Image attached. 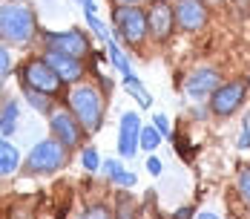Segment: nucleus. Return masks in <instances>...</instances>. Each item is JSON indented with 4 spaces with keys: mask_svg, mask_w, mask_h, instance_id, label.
Masks as SVG:
<instances>
[{
    "mask_svg": "<svg viewBox=\"0 0 250 219\" xmlns=\"http://www.w3.org/2000/svg\"><path fill=\"white\" fill-rule=\"evenodd\" d=\"M35 32V15L23 3H3L0 6V35L12 44H26Z\"/></svg>",
    "mask_w": 250,
    "mask_h": 219,
    "instance_id": "f257e3e1",
    "label": "nucleus"
},
{
    "mask_svg": "<svg viewBox=\"0 0 250 219\" xmlns=\"http://www.w3.org/2000/svg\"><path fill=\"white\" fill-rule=\"evenodd\" d=\"M69 107L75 113V119L81 122L83 130H95L101 124V116H104V98L95 87L89 84H81L69 93Z\"/></svg>",
    "mask_w": 250,
    "mask_h": 219,
    "instance_id": "f03ea898",
    "label": "nucleus"
},
{
    "mask_svg": "<svg viewBox=\"0 0 250 219\" xmlns=\"http://www.w3.org/2000/svg\"><path fill=\"white\" fill-rule=\"evenodd\" d=\"M112 18H115V26H118V32H121V38H124L126 44H141L144 38H147V15L138 9V6H118L115 12H112Z\"/></svg>",
    "mask_w": 250,
    "mask_h": 219,
    "instance_id": "7ed1b4c3",
    "label": "nucleus"
},
{
    "mask_svg": "<svg viewBox=\"0 0 250 219\" xmlns=\"http://www.w3.org/2000/svg\"><path fill=\"white\" fill-rule=\"evenodd\" d=\"M63 159H66V147L55 139V142L35 145V150L29 153L26 165H29V170H35V173H49V170H58L63 165Z\"/></svg>",
    "mask_w": 250,
    "mask_h": 219,
    "instance_id": "20e7f679",
    "label": "nucleus"
},
{
    "mask_svg": "<svg viewBox=\"0 0 250 219\" xmlns=\"http://www.w3.org/2000/svg\"><path fill=\"white\" fill-rule=\"evenodd\" d=\"M245 93H248V84H245V81L222 84V87L213 93V101H210L213 113H216V116H230V113H236V110L242 107V101H245Z\"/></svg>",
    "mask_w": 250,
    "mask_h": 219,
    "instance_id": "39448f33",
    "label": "nucleus"
},
{
    "mask_svg": "<svg viewBox=\"0 0 250 219\" xmlns=\"http://www.w3.org/2000/svg\"><path fill=\"white\" fill-rule=\"evenodd\" d=\"M26 84H29V90H38V93H43V96H52V93H58L61 90V78L58 73L52 70L46 61H32V64H26Z\"/></svg>",
    "mask_w": 250,
    "mask_h": 219,
    "instance_id": "423d86ee",
    "label": "nucleus"
},
{
    "mask_svg": "<svg viewBox=\"0 0 250 219\" xmlns=\"http://www.w3.org/2000/svg\"><path fill=\"white\" fill-rule=\"evenodd\" d=\"M81 122L75 119V113H66V110H55L52 113V133H55V139L61 142V145L66 147H78L81 142Z\"/></svg>",
    "mask_w": 250,
    "mask_h": 219,
    "instance_id": "0eeeda50",
    "label": "nucleus"
},
{
    "mask_svg": "<svg viewBox=\"0 0 250 219\" xmlns=\"http://www.w3.org/2000/svg\"><path fill=\"white\" fill-rule=\"evenodd\" d=\"M46 44H49L52 52H63V55H72V58H81L89 44H86V38L75 32V29H69V32H52L46 35Z\"/></svg>",
    "mask_w": 250,
    "mask_h": 219,
    "instance_id": "6e6552de",
    "label": "nucleus"
},
{
    "mask_svg": "<svg viewBox=\"0 0 250 219\" xmlns=\"http://www.w3.org/2000/svg\"><path fill=\"white\" fill-rule=\"evenodd\" d=\"M173 15H175V24L181 26V29H187V32L201 29V26L207 24V12H204V6H201L199 0H178Z\"/></svg>",
    "mask_w": 250,
    "mask_h": 219,
    "instance_id": "1a4fd4ad",
    "label": "nucleus"
},
{
    "mask_svg": "<svg viewBox=\"0 0 250 219\" xmlns=\"http://www.w3.org/2000/svg\"><path fill=\"white\" fill-rule=\"evenodd\" d=\"M46 64H49L52 70L58 73V78L61 81H78L81 75H83V67H81V61L78 58H72V55H63V52H52L49 49V55H46Z\"/></svg>",
    "mask_w": 250,
    "mask_h": 219,
    "instance_id": "9d476101",
    "label": "nucleus"
},
{
    "mask_svg": "<svg viewBox=\"0 0 250 219\" xmlns=\"http://www.w3.org/2000/svg\"><path fill=\"white\" fill-rule=\"evenodd\" d=\"M138 142H141V122H138L135 113H124V119H121V142H118L121 156H135Z\"/></svg>",
    "mask_w": 250,
    "mask_h": 219,
    "instance_id": "9b49d317",
    "label": "nucleus"
},
{
    "mask_svg": "<svg viewBox=\"0 0 250 219\" xmlns=\"http://www.w3.org/2000/svg\"><path fill=\"white\" fill-rule=\"evenodd\" d=\"M216 90H219V75L213 70H196L187 78V96H193V98L213 96Z\"/></svg>",
    "mask_w": 250,
    "mask_h": 219,
    "instance_id": "f8f14e48",
    "label": "nucleus"
},
{
    "mask_svg": "<svg viewBox=\"0 0 250 219\" xmlns=\"http://www.w3.org/2000/svg\"><path fill=\"white\" fill-rule=\"evenodd\" d=\"M147 24H150V29L155 32V38H167V35L173 32V24H175L173 9H170L167 3H155L150 9V15H147Z\"/></svg>",
    "mask_w": 250,
    "mask_h": 219,
    "instance_id": "ddd939ff",
    "label": "nucleus"
},
{
    "mask_svg": "<svg viewBox=\"0 0 250 219\" xmlns=\"http://www.w3.org/2000/svg\"><path fill=\"white\" fill-rule=\"evenodd\" d=\"M21 165V156H18V150L9 145V142H3L0 139V176H9V173H15V168Z\"/></svg>",
    "mask_w": 250,
    "mask_h": 219,
    "instance_id": "4468645a",
    "label": "nucleus"
},
{
    "mask_svg": "<svg viewBox=\"0 0 250 219\" xmlns=\"http://www.w3.org/2000/svg\"><path fill=\"white\" fill-rule=\"evenodd\" d=\"M15 119H18V104L15 101H9L6 107H3V116H0V130L9 136V133H15Z\"/></svg>",
    "mask_w": 250,
    "mask_h": 219,
    "instance_id": "2eb2a0df",
    "label": "nucleus"
},
{
    "mask_svg": "<svg viewBox=\"0 0 250 219\" xmlns=\"http://www.w3.org/2000/svg\"><path fill=\"white\" fill-rule=\"evenodd\" d=\"M106 176L115 179L118 185H135V176L121 170V162H106Z\"/></svg>",
    "mask_w": 250,
    "mask_h": 219,
    "instance_id": "dca6fc26",
    "label": "nucleus"
},
{
    "mask_svg": "<svg viewBox=\"0 0 250 219\" xmlns=\"http://www.w3.org/2000/svg\"><path fill=\"white\" fill-rule=\"evenodd\" d=\"M106 52H109V58H112V64H115V67H118V70H121L124 75H129V64H126V58L121 55V49L115 47V41H112V38L106 41Z\"/></svg>",
    "mask_w": 250,
    "mask_h": 219,
    "instance_id": "f3484780",
    "label": "nucleus"
},
{
    "mask_svg": "<svg viewBox=\"0 0 250 219\" xmlns=\"http://www.w3.org/2000/svg\"><path fill=\"white\" fill-rule=\"evenodd\" d=\"M124 81H126V90H129L132 96H135L138 101H141V107H150L152 101H150V96H147V90H144V87H141V84H138V81H135L132 75H126Z\"/></svg>",
    "mask_w": 250,
    "mask_h": 219,
    "instance_id": "a211bd4d",
    "label": "nucleus"
},
{
    "mask_svg": "<svg viewBox=\"0 0 250 219\" xmlns=\"http://www.w3.org/2000/svg\"><path fill=\"white\" fill-rule=\"evenodd\" d=\"M158 142H161V133H158L155 127H150V130H141V147H144V150H155V147H158Z\"/></svg>",
    "mask_w": 250,
    "mask_h": 219,
    "instance_id": "6ab92c4d",
    "label": "nucleus"
},
{
    "mask_svg": "<svg viewBox=\"0 0 250 219\" xmlns=\"http://www.w3.org/2000/svg\"><path fill=\"white\" fill-rule=\"evenodd\" d=\"M86 18H89V26L95 29V35H98L101 41L106 44V41H109V32H106V26L101 24V21H98V18H95V15H86Z\"/></svg>",
    "mask_w": 250,
    "mask_h": 219,
    "instance_id": "aec40b11",
    "label": "nucleus"
},
{
    "mask_svg": "<svg viewBox=\"0 0 250 219\" xmlns=\"http://www.w3.org/2000/svg\"><path fill=\"white\" fill-rule=\"evenodd\" d=\"M83 168H86V170H95V168H98V153H95L92 147L83 150Z\"/></svg>",
    "mask_w": 250,
    "mask_h": 219,
    "instance_id": "412c9836",
    "label": "nucleus"
},
{
    "mask_svg": "<svg viewBox=\"0 0 250 219\" xmlns=\"http://www.w3.org/2000/svg\"><path fill=\"white\" fill-rule=\"evenodd\" d=\"M81 219H112V217H109V211H106V208H89Z\"/></svg>",
    "mask_w": 250,
    "mask_h": 219,
    "instance_id": "4be33fe9",
    "label": "nucleus"
},
{
    "mask_svg": "<svg viewBox=\"0 0 250 219\" xmlns=\"http://www.w3.org/2000/svg\"><path fill=\"white\" fill-rule=\"evenodd\" d=\"M239 191H242L245 199H250V170H242V176H239Z\"/></svg>",
    "mask_w": 250,
    "mask_h": 219,
    "instance_id": "5701e85b",
    "label": "nucleus"
},
{
    "mask_svg": "<svg viewBox=\"0 0 250 219\" xmlns=\"http://www.w3.org/2000/svg\"><path fill=\"white\" fill-rule=\"evenodd\" d=\"M239 147H242V150L250 147V119L245 122V130H242V136H239Z\"/></svg>",
    "mask_w": 250,
    "mask_h": 219,
    "instance_id": "b1692460",
    "label": "nucleus"
},
{
    "mask_svg": "<svg viewBox=\"0 0 250 219\" xmlns=\"http://www.w3.org/2000/svg\"><path fill=\"white\" fill-rule=\"evenodd\" d=\"M6 73H9V52L0 47V78H3Z\"/></svg>",
    "mask_w": 250,
    "mask_h": 219,
    "instance_id": "393cba45",
    "label": "nucleus"
},
{
    "mask_svg": "<svg viewBox=\"0 0 250 219\" xmlns=\"http://www.w3.org/2000/svg\"><path fill=\"white\" fill-rule=\"evenodd\" d=\"M152 127H155L161 136H167V133H170V127H167V119H164V116H155V124H152Z\"/></svg>",
    "mask_w": 250,
    "mask_h": 219,
    "instance_id": "a878e982",
    "label": "nucleus"
},
{
    "mask_svg": "<svg viewBox=\"0 0 250 219\" xmlns=\"http://www.w3.org/2000/svg\"><path fill=\"white\" fill-rule=\"evenodd\" d=\"M147 170L150 173H161V162H158V159H150V162H147Z\"/></svg>",
    "mask_w": 250,
    "mask_h": 219,
    "instance_id": "bb28decb",
    "label": "nucleus"
},
{
    "mask_svg": "<svg viewBox=\"0 0 250 219\" xmlns=\"http://www.w3.org/2000/svg\"><path fill=\"white\" fill-rule=\"evenodd\" d=\"M196 219H219V217H213V214H199Z\"/></svg>",
    "mask_w": 250,
    "mask_h": 219,
    "instance_id": "cd10ccee",
    "label": "nucleus"
},
{
    "mask_svg": "<svg viewBox=\"0 0 250 219\" xmlns=\"http://www.w3.org/2000/svg\"><path fill=\"white\" fill-rule=\"evenodd\" d=\"M121 219H129V211H121Z\"/></svg>",
    "mask_w": 250,
    "mask_h": 219,
    "instance_id": "c85d7f7f",
    "label": "nucleus"
},
{
    "mask_svg": "<svg viewBox=\"0 0 250 219\" xmlns=\"http://www.w3.org/2000/svg\"><path fill=\"white\" fill-rule=\"evenodd\" d=\"M118 3H135V0H118Z\"/></svg>",
    "mask_w": 250,
    "mask_h": 219,
    "instance_id": "c756f323",
    "label": "nucleus"
},
{
    "mask_svg": "<svg viewBox=\"0 0 250 219\" xmlns=\"http://www.w3.org/2000/svg\"><path fill=\"white\" fill-rule=\"evenodd\" d=\"M210 3H222V0H210Z\"/></svg>",
    "mask_w": 250,
    "mask_h": 219,
    "instance_id": "7c9ffc66",
    "label": "nucleus"
},
{
    "mask_svg": "<svg viewBox=\"0 0 250 219\" xmlns=\"http://www.w3.org/2000/svg\"><path fill=\"white\" fill-rule=\"evenodd\" d=\"M41 219H52V217H41Z\"/></svg>",
    "mask_w": 250,
    "mask_h": 219,
    "instance_id": "2f4dec72",
    "label": "nucleus"
}]
</instances>
